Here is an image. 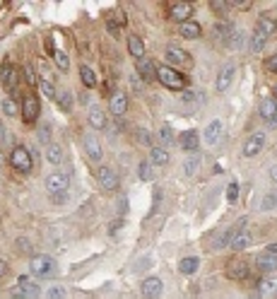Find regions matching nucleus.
Listing matches in <instances>:
<instances>
[{
	"instance_id": "nucleus-1",
	"label": "nucleus",
	"mask_w": 277,
	"mask_h": 299,
	"mask_svg": "<svg viewBox=\"0 0 277 299\" xmlns=\"http://www.w3.org/2000/svg\"><path fill=\"white\" fill-rule=\"evenodd\" d=\"M157 77H159V82L169 87V90H183L186 87V77H181L174 68H169V65H162V68H157Z\"/></svg>"
},
{
	"instance_id": "nucleus-2",
	"label": "nucleus",
	"mask_w": 277,
	"mask_h": 299,
	"mask_svg": "<svg viewBox=\"0 0 277 299\" xmlns=\"http://www.w3.org/2000/svg\"><path fill=\"white\" fill-rule=\"evenodd\" d=\"M29 268L36 277H53L55 275V263L51 256H31Z\"/></svg>"
},
{
	"instance_id": "nucleus-3",
	"label": "nucleus",
	"mask_w": 277,
	"mask_h": 299,
	"mask_svg": "<svg viewBox=\"0 0 277 299\" xmlns=\"http://www.w3.org/2000/svg\"><path fill=\"white\" fill-rule=\"evenodd\" d=\"M44 186H46V191H49L51 196H55V193H68L70 176H68V174H60V172H55V174H49V176H46Z\"/></svg>"
},
{
	"instance_id": "nucleus-4",
	"label": "nucleus",
	"mask_w": 277,
	"mask_h": 299,
	"mask_svg": "<svg viewBox=\"0 0 277 299\" xmlns=\"http://www.w3.org/2000/svg\"><path fill=\"white\" fill-rule=\"evenodd\" d=\"M10 162H12V167H15L17 172H22V174L31 172V154H29L27 148H15L12 150Z\"/></svg>"
},
{
	"instance_id": "nucleus-5",
	"label": "nucleus",
	"mask_w": 277,
	"mask_h": 299,
	"mask_svg": "<svg viewBox=\"0 0 277 299\" xmlns=\"http://www.w3.org/2000/svg\"><path fill=\"white\" fill-rule=\"evenodd\" d=\"M10 295L17 297V299H34V297H39V287H36L34 282H29L27 275H22V277H20V285L12 287Z\"/></svg>"
},
{
	"instance_id": "nucleus-6",
	"label": "nucleus",
	"mask_w": 277,
	"mask_h": 299,
	"mask_svg": "<svg viewBox=\"0 0 277 299\" xmlns=\"http://www.w3.org/2000/svg\"><path fill=\"white\" fill-rule=\"evenodd\" d=\"M140 290H142V297L157 299L162 292H164V282H162L159 277L152 275V277H145V280H142V287H140Z\"/></svg>"
},
{
	"instance_id": "nucleus-7",
	"label": "nucleus",
	"mask_w": 277,
	"mask_h": 299,
	"mask_svg": "<svg viewBox=\"0 0 277 299\" xmlns=\"http://www.w3.org/2000/svg\"><path fill=\"white\" fill-rule=\"evenodd\" d=\"M227 277H231V280H244V277H249V266H246V261H244V258H231V261L227 263Z\"/></svg>"
},
{
	"instance_id": "nucleus-8",
	"label": "nucleus",
	"mask_w": 277,
	"mask_h": 299,
	"mask_svg": "<svg viewBox=\"0 0 277 299\" xmlns=\"http://www.w3.org/2000/svg\"><path fill=\"white\" fill-rule=\"evenodd\" d=\"M84 150H87V154H89L94 162H101L104 150H101V143H99V138H97L94 133H84Z\"/></svg>"
},
{
	"instance_id": "nucleus-9",
	"label": "nucleus",
	"mask_w": 277,
	"mask_h": 299,
	"mask_svg": "<svg viewBox=\"0 0 277 299\" xmlns=\"http://www.w3.org/2000/svg\"><path fill=\"white\" fill-rule=\"evenodd\" d=\"M234 77H236V65L234 63H227L220 70V75H217V92L229 90V85L234 82Z\"/></svg>"
},
{
	"instance_id": "nucleus-10",
	"label": "nucleus",
	"mask_w": 277,
	"mask_h": 299,
	"mask_svg": "<svg viewBox=\"0 0 277 299\" xmlns=\"http://www.w3.org/2000/svg\"><path fill=\"white\" fill-rule=\"evenodd\" d=\"M191 12H193V5L191 2H174L171 5V10H169V15H171V20H176V22H188V17H191Z\"/></svg>"
},
{
	"instance_id": "nucleus-11",
	"label": "nucleus",
	"mask_w": 277,
	"mask_h": 299,
	"mask_svg": "<svg viewBox=\"0 0 277 299\" xmlns=\"http://www.w3.org/2000/svg\"><path fill=\"white\" fill-rule=\"evenodd\" d=\"M22 116H25V123H34L39 119V99L36 97H25V104H22Z\"/></svg>"
},
{
	"instance_id": "nucleus-12",
	"label": "nucleus",
	"mask_w": 277,
	"mask_h": 299,
	"mask_svg": "<svg viewBox=\"0 0 277 299\" xmlns=\"http://www.w3.org/2000/svg\"><path fill=\"white\" fill-rule=\"evenodd\" d=\"M126 109H128V99H126V94H123V92H113L111 99H109V111L113 114V116H123Z\"/></svg>"
},
{
	"instance_id": "nucleus-13",
	"label": "nucleus",
	"mask_w": 277,
	"mask_h": 299,
	"mask_svg": "<svg viewBox=\"0 0 277 299\" xmlns=\"http://www.w3.org/2000/svg\"><path fill=\"white\" fill-rule=\"evenodd\" d=\"M166 60L174 63V65H188V63H191V56H188L183 49L169 44V46H166Z\"/></svg>"
},
{
	"instance_id": "nucleus-14",
	"label": "nucleus",
	"mask_w": 277,
	"mask_h": 299,
	"mask_svg": "<svg viewBox=\"0 0 277 299\" xmlns=\"http://www.w3.org/2000/svg\"><path fill=\"white\" fill-rule=\"evenodd\" d=\"M263 145H265V135H263V133H253L249 140L244 143V154H246V157H255V154L263 150Z\"/></svg>"
},
{
	"instance_id": "nucleus-15",
	"label": "nucleus",
	"mask_w": 277,
	"mask_h": 299,
	"mask_svg": "<svg viewBox=\"0 0 277 299\" xmlns=\"http://www.w3.org/2000/svg\"><path fill=\"white\" fill-rule=\"evenodd\" d=\"M260 116L263 121L268 123V125H277V101L275 99H265L263 104H260Z\"/></svg>"
},
{
	"instance_id": "nucleus-16",
	"label": "nucleus",
	"mask_w": 277,
	"mask_h": 299,
	"mask_svg": "<svg viewBox=\"0 0 277 299\" xmlns=\"http://www.w3.org/2000/svg\"><path fill=\"white\" fill-rule=\"evenodd\" d=\"M99 183H101V188H106V191H116L118 188V174L109 169V167H101L99 169Z\"/></svg>"
},
{
	"instance_id": "nucleus-17",
	"label": "nucleus",
	"mask_w": 277,
	"mask_h": 299,
	"mask_svg": "<svg viewBox=\"0 0 277 299\" xmlns=\"http://www.w3.org/2000/svg\"><path fill=\"white\" fill-rule=\"evenodd\" d=\"M222 130H224V123H222L220 119L210 121V123H207V128H205V143H207V145H215V143L220 140Z\"/></svg>"
},
{
	"instance_id": "nucleus-18",
	"label": "nucleus",
	"mask_w": 277,
	"mask_h": 299,
	"mask_svg": "<svg viewBox=\"0 0 277 299\" xmlns=\"http://www.w3.org/2000/svg\"><path fill=\"white\" fill-rule=\"evenodd\" d=\"M258 295L263 299H275L277 297V277H265V280H260Z\"/></svg>"
},
{
	"instance_id": "nucleus-19",
	"label": "nucleus",
	"mask_w": 277,
	"mask_h": 299,
	"mask_svg": "<svg viewBox=\"0 0 277 299\" xmlns=\"http://www.w3.org/2000/svg\"><path fill=\"white\" fill-rule=\"evenodd\" d=\"M0 80L7 90H15L17 82H20V73L12 68V65H2V73H0Z\"/></svg>"
},
{
	"instance_id": "nucleus-20",
	"label": "nucleus",
	"mask_w": 277,
	"mask_h": 299,
	"mask_svg": "<svg viewBox=\"0 0 277 299\" xmlns=\"http://www.w3.org/2000/svg\"><path fill=\"white\" fill-rule=\"evenodd\" d=\"M138 75L145 80V82H150V80H154L157 77V68H154V63L150 58H140L138 63Z\"/></svg>"
},
{
	"instance_id": "nucleus-21",
	"label": "nucleus",
	"mask_w": 277,
	"mask_h": 299,
	"mask_svg": "<svg viewBox=\"0 0 277 299\" xmlns=\"http://www.w3.org/2000/svg\"><path fill=\"white\" fill-rule=\"evenodd\" d=\"M178 148L186 150V152H195L198 150V133L195 130H186L178 135Z\"/></svg>"
},
{
	"instance_id": "nucleus-22",
	"label": "nucleus",
	"mask_w": 277,
	"mask_h": 299,
	"mask_svg": "<svg viewBox=\"0 0 277 299\" xmlns=\"http://www.w3.org/2000/svg\"><path fill=\"white\" fill-rule=\"evenodd\" d=\"M251 241H253V234H251L249 229H244V232H236V234L229 239V246H231L234 251H241V249L251 246Z\"/></svg>"
},
{
	"instance_id": "nucleus-23",
	"label": "nucleus",
	"mask_w": 277,
	"mask_h": 299,
	"mask_svg": "<svg viewBox=\"0 0 277 299\" xmlns=\"http://www.w3.org/2000/svg\"><path fill=\"white\" fill-rule=\"evenodd\" d=\"M255 268L263 270V273H275L277 270V256H273V253H263V256H258V258H255Z\"/></svg>"
},
{
	"instance_id": "nucleus-24",
	"label": "nucleus",
	"mask_w": 277,
	"mask_h": 299,
	"mask_svg": "<svg viewBox=\"0 0 277 299\" xmlns=\"http://www.w3.org/2000/svg\"><path fill=\"white\" fill-rule=\"evenodd\" d=\"M128 51H130V56H135V58H142L145 56V44H142V39L140 36H128Z\"/></svg>"
},
{
	"instance_id": "nucleus-25",
	"label": "nucleus",
	"mask_w": 277,
	"mask_h": 299,
	"mask_svg": "<svg viewBox=\"0 0 277 299\" xmlns=\"http://www.w3.org/2000/svg\"><path fill=\"white\" fill-rule=\"evenodd\" d=\"M150 164H157V167L169 164V152L164 148H152L150 150Z\"/></svg>"
},
{
	"instance_id": "nucleus-26",
	"label": "nucleus",
	"mask_w": 277,
	"mask_h": 299,
	"mask_svg": "<svg viewBox=\"0 0 277 299\" xmlns=\"http://www.w3.org/2000/svg\"><path fill=\"white\" fill-rule=\"evenodd\" d=\"M198 266H200V261H198L195 256H186V258H181V261H178V273L191 275V273L198 270Z\"/></svg>"
},
{
	"instance_id": "nucleus-27",
	"label": "nucleus",
	"mask_w": 277,
	"mask_h": 299,
	"mask_svg": "<svg viewBox=\"0 0 277 299\" xmlns=\"http://www.w3.org/2000/svg\"><path fill=\"white\" fill-rule=\"evenodd\" d=\"M275 27H277L275 20H270V17H260V20H258V27H255V31H258L260 36H265V39H268V36L275 31Z\"/></svg>"
},
{
	"instance_id": "nucleus-28",
	"label": "nucleus",
	"mask_w": 277,
	"mask_h": 299,
	"mask_svg": "<svg viewBox=\"0 0 277 299\" xmlns=\"http://www.w3.org/2000/svg\"><path fill=\"white\" fill-rule=\"evenodd\" d=\"M89 123L94 128H106V114L99 109V106H92L89 109Z\"/></svg>"
},
{
	"instance_id": "nucleus-29",
	"label": "nucleus",
	"mask_w": 277,
	"mask_h": 299,
	"mask_svg": "<svg viewBox=\"0 0 277 299\" xmlns=\"http://www.w3.org/2000/svg\"><path fill=\"white\" fill-rule=\"evenodd\" d=\"M200 25H198V22H191V20H188V22H183V25H181V36H183V39H198V36H200Z\"/></svg>"
},
{
	"instance_id": "nucleus-30",
	"label": "nucleus",
	"mask_w": 277,
	"mask_h": 299,
	"mask_svg": "<svg viewBox=\"0 0 277 299\" xmlns=\"http://www.w3.org/2000/svg\"><path fill=\"white\" fill-rule=\"evenodd\" d=\"M80 80H82V85L84 87H97V75H94V70L89 68V65H82L80 68Z\"/></svg>"
},
{
	"instance_id": "nucleus-31",
	"label": "nucleus",
	"mask_w": 277,
	"mask_h": 299,
	"mask_svg": "<svg viewBox=\"0 0 277 299\" xmlns=\"http://www.w3.org/2000/svg\"><path fill=\"white\" fill-rule=\"evenodd\" d=\"M46 159H49V164H60L63 162V150L58 148L55 143L46 145Z\"/></svg>"
},
{
	"instance_id": "nucleus-32",
	"label": "nucleus",
	"mask_w": 277,
	"mask_h": 299,
	"mask_svg": "<svg viewBox=\"0 0 277 299\" xmlns=\"http://www.w3.org/2000/svg\"><path fill=\"white\" fill-rule=\"evenodd\" d=\"M159 143H162V148H169V145H174V130H171V125H162L159 128Z\"/></svg>"
},
{
	"instance_id": "nucleus-33",
	"label": "nucleus",
	"mask_w": 277,
	"mask_h": 299,
	"mask_svg": "<svg viewBox=\"0 0 277 299\" xmlns=\"http://www.w3.org/2000/svg\"><path fill=\"white\" fill-rule=\"evenodd\" d=\"M227 46H229V49H241V46H244V31L231 29L229 39H227Z\"/></svg>"
},
{
	"instance_id": "nucleus-34",
	"label": "nucleus",
	"mask_w": 277,
	"mask_h": 299,
	"mask_svg": "<svg viewBox=\"0 0 277 299\" xmlns=\"http://www.w3.org/2000/svg\"><path fill=\"white\" fill-rule=\"evenodd\" d=\"M198 167H200V157H198V154L183 159V174H186V176H193L195 172H198Z\"/></svg>"
},
{
	"instance_id": "nucleus-35",
	"label": "nucleus",
	"mask_w": 277,
	"mask_h": 299,
	"mask_svg": "<svg viewBox=\"0 0 277 299\" xmlns=\"http://www.w3.org/2000/svg\"><path fill=\"white\" fill-rule=\"evenodd\" d=\"M138 176H140V181H152V176H154V172H152V164H150V162H140V167H138Z\"/></svg>"
},
{
	"instance_id": "nucleus-36",
	"label": "nucleus",
	"mask_w": 277,
	"mask_h": 299,
	"mask_svg": "<svg viewBox=\"0 0 277 299\" xmlns=\"http://www.w3.org/2000/svg\"><path fill=\"white\" fill-rule=\"evenodd\" d=\"M231 29H234V27H229L227 22H220V25H215V36H217L220 41H224V44H227V39H229Z\"/></svg>"
},
{
	"instance_id": "nucleus-37",
	"label": "nucleus",
	"mask_w": 277,
	"mask_h": 299,
	"mask_svg": "<svg viewBox=\"0 0 277 299\" xmlns=\"http://www.w3.org/2000/svg\"><path fill=\"white\" fill-rule=\"evenodd\" d=\"M53 56H55V65H58V70H60V73H68V68H70V58H68L63 51H53Z\"/></svg>"
},
{
	"instance_id": "nucleus-38",
	"label": "nucleus",
	"mask_w": 277,
	"mask_h": 299,
	"mask_svg": "<svg viewBox=\"0 0 277 299\" xmlns=\"http://www.w3.org/2000/svg\"><path fill=\"white\" fill-rule=\"evenodd\" d=\"M239 193H241L239 183H236V181H231V183L227 186V200H229V203H236V200H239Z\"/></svg>"
},
{
	"instance_id": "nucleus-39",
	"label": "nucleus",
	"mask_w": 277,
	"mask_h": 299,
	"mask_svg": "<svg viewBox=\"0 0 277 299\" xmlns=\"http://www.w3.org/2000/svg\"><path fill=\"white\" fill-rule=\"evenodd\" d=\"M58 106H60L63 111H70V109H73V94H70V92H63V94L58 97Z\"/></svg>"
},
{
	"instance_id": "nucleus-40",
	"label": "nucleus",
	"mask_w": 277,
	"mask_h": 299,
	"mask_svg": "<svg viewBox=\"0 0 277 299\" xmlns=\"http://www.w3.org/2000/svg\"><path fill=\"white\" fill-rule=\"evenodd\" d=\"M2 111H5L7 116H17V111H20V109H17V101H15L12 97H7V99L2 101Z\"/></svg>"
},
{
	"instance_id": "nucleus-41",
	"label": "nucleus",
	"mask_w": 277,
	"mask_h": 299,
	"mask_svg": "<svg viewBox=\"0 0 277 299\" xmlns=\"http://www.w3.org/2000/svg\"><path fill=\"white\" fill-rule=\"evenodd\" d=\"M265 36H260L258 31H253V36H251V51H260L263 46H265Z\"/></svg>"
},
{
	"instance_id": "nucleus-42",
	"label": "nucleus",
	"mask_w": 277,
	"mask_h": 299,
	"mask_svg": "<svg viewBox=\"0 0 277 299\" xmlns=\"http://www.w3.org/2000/svg\"><path fill=\"white\" fill-rule=\"evenodd\" d=\"M39 90L44 92V97H49V99L55 97V90H53V82H51V80H41V82H39Z\"/></svg>"
},
{
	"instance_id": "nucleus-43",
	"label": "nucleus",
	"mask_w": 277,
	"mask_h": 299,
	"mask_svg": "<svg viewBox=\"0 0 277 299\" xmlns=\"http://www.w3.org/2000/svg\"><path fill=\"white\" fill-rule=\"evenodd\" d=\"M46 299H65V290L63 287H51L46 292Z\"/></svg>"
},
{
	"instance_id": "nucleus-44",
	"label": "nucleus",
	"mask_w": 277,
	"mask_h": 299,
	"mask_svg": "<svg viewBox=\"0 0 277 299\" xmlns=\"http://www.w3.org/2000/svg\"><path fill=\"white\" fill-rule=\"evenodd\" d=\"M277 205V196L275 193H268L265 198H263V210H273Z\"/></svg>"
},
{
	"instance_id": "nucleus-45",
	"label": "nucleus",
	"mask_w": 277,
	"mask_h": 299,
	"mask_svg": "<svg viewBox=\"0 0 277 299\" xmlns=\"http://www.w3.org/2000/svg\"><path fill=\"white\" fill-rule=\"evenodd\" d=\"M39 140H41V143H49V145H51V130H49V125L39 130Z\"/></svg>"
},
{
	"instance_id": "nucleus-46",
	"label": "nucleus",
	"mask_w": 277,
	"mask_h": 299,
	"mask_svg": "<svg viewBox=\"0 0 277 299\" xmlns=\"http://www.w3.org/2000/svg\"><path fill=\"white\" fill-rule=\"evenodd\" d=\"M138 140H140V145H150V133H147L145 128L138 133Z\"/></svg>"
},
{
	"instance_id": "nucleus-47",
	"label": "nucleus",
	"mask_w": 277,
	"mask_h": 299,
	"mask_svg": "<svg viewBox=\"0 0 277 299\" xmlns=\"http://www.w3.org/2000/svg\"><path fill=\"white\" fill-rule=\"evenodd\" d=\"M268 68H270L273 73H277V53H275V56H270V58H268Z\"/></svg>"
},
{
	"instance_id": "nucleus-48",
	"label": "nucleus",
	"mask_w": 277,
	"mask_h": 299,
	"mask_svg": "<svg viewBox=\"0 0 277 299\" xmlns=\"http://www.w3.org/2000/svg\"><path fill=\"white\" fill-rule=\"evenodd\" d=\"M68 200V193H55L53 196V203H65Z\"/></svg>"
},
{
	"instance_id": "nucleus-49",
	"label": "nucleus",
	"mask_w": 277,
	"mask_h": 299,
	"mask_svg": "<svg viewBox=\"0 0 277 299\" xmlns=\"http://www.w3.org/2000/svg\"><path fill=\"white\" fill-rule=\"evenodd\" d=\"M268 253H273V256H277V244H268Z\"/></svg>"
},
{
	"instance_id": "nucleus-50",
	"label": "nucleus",
	"mask_w": 277,
	"mask_h": 299,
	"mask_svg": "<svg viewBox=\"0 0 277 299\" xmlns=\"http://www.w3.org/2000/svg\"><path fill=\"white\" fill-rule=\"evenodd\" d=\"M5 138H7V135H5V125H2V121H0V143H5Z\"/></svg>"
},
{
	"instance_id": "nucleus-51",
	"label": "nucleus",
	"mask_w": 277,
	"mask_h": 299,
	"mask_svg": "<svg viewBox=\"0 0 277 299\" xmlns=\"http://www.w3.org/2000/svg\"><path fill=\"white\" fill-rule=\"evenodd\" d=\"M5 273H7V266H5V261H2V258H0V277H2V275H5Z\"/></svg>"
},
{
	"instance_id": "nucleus-52",
	"label": "nucleus",
	"mask_w": 277,
	"mask_h": 299,
	"mask_svg": "<svg viewBox=\"0 0 277 299\" xmlns=\"http://www.w3.org/2000/svg\"><path fill=\"white\" fill-rule=\"evenodd\" d=\"M181 99H183V101H191V99H193V94H191V92H183V94H181Z\"/></svg>"
},
{
	"instance_id": "nucleus-53",
	"label": "nucleus",
	"mask_w": 277,
	"mask_h": 299,
	"mask_svg": "<svg viewBox=\"0 0 277 299\" xmlns=\"http://www.w3.org/2000/svg\"><path fill=\"white\" fill-rule=\"evenodd\" d=\"M140 87H142V85L138 82V75H133V90H140Z\"/></svg>"
},
{
	"instance_id": "nucleus-54",
	"label": "nucleus",
	"mask_w": 277,
	"mask_h": 299,
	"mask_svg": "<svg viewBox=\"0 0 277 299\" xmlns=\"http://www.w3.org/2000/svg\"><path fill=\"white\" fill-rule=\"evenodd\" d=\"M270 179L277 183V167H273V169H270Z\"/></svg>"
},
{
	"instance_id": "nucleus-55",
	"label": "nucleus",
	"mask_w": 277,
	"mask_h": 299,
	"mask_svg": "<svg viewBox=\"0 0 277 299\" xmlns=\"http://www.w3.org/2000/svg\"><path fill=\"white\" fill-rule=\"evenodd\" d=\"M275 101H277V85H275Z\"/></svg>"
}]
</instances>
